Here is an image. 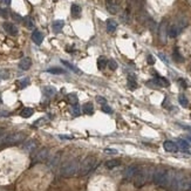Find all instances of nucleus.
<instances>
[{"label":"nucleus","mask_w":191,"mask_h":191,"mask_svg":"<svg viewBox=\"0 0 191 191\" xmlns=\"http://www.w3.org/2000/svg\"><path fill=\"white\" fill-rule=\"evenodd\" d=\"M96 165V159L94 157H88L86 158L80 165H79V175L80 176H86L87 173L92 171Z\"/></svg>","instance_id":"f257e3e1"},{"label":"nucleus","mask_w":191,"mask_h":191,"mask_svg":"<svg viewBox=\"0 0 191 191\" xmlns=\"http://www.w3.org/2000/svg\"><path fill=\"white\" fill-rule=\"evenodd\" d=\"M153 179L155 184L161 185V187H165L168 185V170L164 169H158L154 172Z\"/></svg>","instance_id":"f03ea898"},{"label":"nucleus","mask_w":191,"mask_h":191,"mask_svg":"<svg viewBox=\"0 0 191 191\" xmlns=\"http://www.w3.org/2000/svg\"><path fill=\"white\" fill-rule=\"evenodd\" d=\"M77 170H79V163H77V161L73 159V161L67 162V163L62 167L61 173H62L63 176H72V175H74Z\"/></svg>","instance_id":"7ed1b4c3"},{"label":"nucleus","mask_w":191,"mask_h":191,"mask_svg":"<svg viewBox=\"0 0 191 191\" xmlns=\"http://www.w3.org/2000/svg\"><path fill=\"white\" fill-rule=\"evenodd\" d=\"M24 138H25V135L22 133H12V134L6 135L2 140V142L6 144H15V143L21 142Z\"/></svg>","instance_id":"20e7f679"},{"label":"nucleus","mask_w":191,"mask_h":191,"mask_svg":"<svg viewBox=\"0 0 191 191\" xmlns=\"http://www.w3.org/2000/svg\"><path fill=\"white\" fill-rule=\"evenodd\" d=\"M147 179H148V170L147 169H140L135 176V185L141 187L145 183Z\"/></svg>","instance_id":"39448f33"},{"label":"nucleus","mask_w":191,"mask_h":191,"mask_svg":"<svg viewBox=\"0 0 191 191\" xmlns=\"http://www.w3.org/2000/svg\"><path fill=\"white\" fill-rule=\"evenodd\" d=\"M158 35L162 42H167L168 38V25L167 21H162V24L159 25V29H158Z\"/></svg>","instance_id":"423d86ee"},{"label":"nucleus","mask_w":191,"mask_h":191,"mask_svg":"<svg viewBox=\"0 0 191 191\" xmlns=\"http://www.w3.org/2000/svg\"><path fill=\"white\" fill-rule=\"evenodd\" d=\"M2 27H4V29L6 31V33H8L10 35H17L18 34V27L14 25V24H12V22H4V25H2Z\"/></svg>","instance_id":"0eeeda50"},{"label":"nucleus","mask_w":191,"mask_h":191,"mask_svg":"<svg viewBox=\"0 0 191 191\" xmlns=\"http://www.w3.org/2000/svg\"><path fill=\"white\" fill-rule=\"evenodd\" d=\"M140 170V168L137 167V165H130V167H128L124 172H123V175H124V178H127V179H130V178H134L135 176H136V173L138 172Z\"/></svg>","instance_id":"6e6552de"},{"label":"nucleus","mask_w":191,"mask_h":191,"mask_svg":"<svg viewBox=\"0 0 191 191\" xmlns=\"http://www.w3.org/2000/svg\"><path fill=\"white\" fill-rule=\"evenodd\" d=\"M163 147H164V150L165 151H169V153H176L178 151V145L172 142V141H165L163 143Z\"/></svg>","instance_id":"1a4fd4ad"},{"label":"nucleus","mask_w":191,"mask_h":191,"mask_svg":"<svg viewBox=\"0 0 191 191\" xmlns=\"http://www.w3.org/2000/svg\"><path fill=\"white\" fill-rule=\"evenodd\" d=\"M153 82L156 84V86H159V87H168V86L170 84L169 81H168L165 77L158 76V75H156V79H154Z\"/></svg>","instance_id":"9d476101"},{"label":"nucleus","mask_w":191,"mask_h":191,"mask_svg":"<svg viewBox=\"0 0 191 191\" xmlns=\"http://www.w3.org/2000/svg\"><path fill=\"white\" fill-rule=\"evenodd\" d=\"M31 66H32V60L29 59V57H24V59H21L19 62V67L22 69V71H27V69H29L31 68Z\"/></svg>","instance_id":"9b49d317"},{"label":"nucleus","mask_w":191,"mask_h":191,"mask_svg":"<svg viewBox=\"0 0 191 191\" xmlns=\"http://www.w3.org/2000/svg\"><path fill=\"white\" fill-rule=\"evenodd\" d=\"M32 40L34 41V43L41 45L42 41H43V34H42L40 31H34V32L32 33Z\"/></svg>","instance_id":"f8f14e48"},{"label":"nucleus","mask_w":191,"mask_h":191,"mask_svg":"<svg viewBox=\"0 0 191 191\" xmlns=\"http://www.w3.org/2000/svg\"><path fill=\"white\" fill-rule=\"evenodd\" d=\"M179 34H181V32H179V29L177 28L176 24H172L171 26L168 28V37H170V38H176V37H178Z\"/></svg>","instance_id":"ddd939ff"},{"label":"nucleus","mask_w":191,"mask_h":191,"mask_svg":"<svg viewBox=\"0 0 191 191\" xmlns=\"http://www.w3.org/2000/svg\"><path fill=\"white\" fill-rule=\"evenodd\" d=\"M63 25H65L63 20H55L53 22V25H52V28H53V31L55 33H60L62 31V28H63Z\"/></svg>","instance_id":"4468645a"},{"label":"nucleus","mask_w":191,"mask_h":191,"mask_svg":"<svg viewBox=\"0 0 191 191\" xmlns=\"http://www.w3.org/2000/svg\"><path fill=\"white\" fill-rule=\"evenodd\" d=\"M71 14L73 18H79L81 15V7L77 4H73L71 6Z\"/></svg>","instance_id":"2eb2a0df"},{"label":"nucleus","mask_w":191,"mask_h":191,"mask_svg":"<svg viewBox=\"0 0 191 191\" xmlns=\"http://www.w3.org/2000/svg\"><path fill=\"white\" fill-rule=\"evenodd\" d=\"M175 24H176L177 28L179 29V32L182 33V31H183V29H184V28H185V27L188 26V20L185 19L184 17H182V18H179V19L177 20V21H176Z\"/></svg>","instance_id":"dca6fc26"},{"label":"nucleus","mask_w":191,"mask_h":191,"mask_svg":"<svg viewBox=\"0 0 191 191\" xmlns=\"http://www.w3.org/2000/svg\"><path fill=\"white\" fill-rule=\"evenodd\" d=\"M128 87H129L131 90H134V89L137 88V81H136L135 75H133V74H129V75H128Z\"/></svg>","instance_id":"f3484780"},{"label":"nucleus","mask_w":191,"mask_h":191,"mask_svg":"<svg viewBox=\"0 0 191 191\" xmlns=\"http://www.w3.org/2000/svg\"><path fill=\"white\" fill-rule=\"evenodd\" d=\"M116 28H117V22L113 19H108L107 20V31L108 32H110V33H113L116 31Z\"/></svg>","instance_id":"a211bd4d"},{"label":"nucleus","mask_w":191,"mask_h":191,"mask_svg":"<svg viewBox=\"0 0 191 191\" xmlns=\"http://www.w3.org/2000/svg\"><path fill=\"white\" fill-rule=\"evenodd\" d=\"M48 156V149H41L38 154H37V157H35V161H43L46 159Z\"/></svg>","instance_id":"6ab92c4d"},{"label":"nucleus","mask_w":191,"mask_h":191,"mask_svg":"<svg viewBox=\"0 0 191 191\" xmlns=\"http://www.w3.org/2000/svg\"><path fill=\"white\" fill-rule=\"evenodd\" d=\"M82 109H83V112L87 115H92L94 113V107H93V104H92L90 102L84 103V104L82 106Z\"/></svg>","instance_id":"aec40b11"},{"label":"nucleus","mask_w":191,"mask_h":191,"mask_svg":"<svg viewBox=\"0 0 191 191\" xmlns=\"http://www.w3.org/2000/svg\"><path fill=\"white\" fill-rule=\"evenodd\" d=\"M107 10H108L110 13L116 14L117 11H118V6H117L115 2H113V1H108V4H107Z\"/></svg>","instance_id":"412c9836"},{"label":"nucleus","mask_w":191,"mask_h":191,"mask_svg":"<svg viewBox=\"0 0 191 191\" xmlns=\"http://www.w3.org/2000/svg\"><path fill=\"white\" fill-rule=\"evenodd\" d=\"M120 164H121V162L118 159H109V161L106 162V167L108 169H114L116 167H118Z\"/></svg>","instance_id":"4be33fe9"},{"label":"nucleus","mask_w":191,"mask_h":191,"mask_svg":"<svg viewBox=\"0 0 191 191\" xmlns=\"http://www.w3.org/2000/svg\"><path fill=\"white\" fill-rule=\"evenodd\" d=\"M35 147H37V143H35V141H33V140L27 141V142L24 144V149L27 150V151H32Z\"/></svg>","instance_id":"5701e85b"},{"label":"nucleus","mask_w":191,"mask_h":191,"mask_svg":"<svg viewBox=\"0 0 191 191\" xmlns=\"http://www.w3.org/2000/svg\"><path fill=\"white\" fill-rule=\"evenodd\" d=\"M108 65V60L104 57H100L97 59V67L98 69H104V67Z\"/></svg>","instance_id":"b1692460"},{"label":"nucleus","mask_w":191,"mask_h":191,"mask_svg":"<svg viewBox=\"0 0 191 191\" xmlns=\"http://www.w3.org/2000/svg\"><path fill=\"white\" fill-rule=\"evenodd\" d=\"M177 145H178L179 148H182L183 150H187V149H189V147H190V144L188 143V141H185V140H183V138H178V140H177Z\"/></svg>","instance_id":"393cba45"},{"label":"nucleus","mask_w":191,"mask_h":191,"mask_svg":"<svg viewBox=\"0 0 191 191\" xmlns=\"http://www.w3.org/2000/svg\"><path fill=\"white\" fill-rule=\"evenodd\" d=\"M34 113V110L32 109V108H24L22 110H21V113L20 115L22 116V117H25V118H27V117H31L32 115Z\"/></svg>","instance_id":"a878e982"},{"label":"nucleus","mask_w":191,"mask_h":191,"mask_svg":"<svg viewBox=\"0 0 191 191\" xmlns=\"http://www.w3.org/2000/svg\"><path fill=\"white\" fill-rule=\"evenodd\" d=\"M178 102L181 103L182 107H188L189 106V101H188L187 96L184 95V94H179L178 95Z\"/></svg>","instance_id":"bb28decb"},{"label":"nucleus","mask_w":191,"mask_h":191,"mask_svg":"<svg viewBox=\"0 0 191 191\" xmlns=\"http://www.w3.org/2000/svg\"><path fill=\"white\" fill-rule=\"evenodd\" d=\"M47 72L48 73H51V74H65L66 73V71L65 69H62V68H59V67H53V68H49V69H47Z\"/></svg>","instance_id":"cd10ccee"},{"label":"nucleus","mask_w":191,"mask_h":191,"mask_svg":"<svg viewBox=\"0 0 191 191\" xmlns=\"http://www.w3.org/2000/svg\"><path fill=\"white\" fill-rule=\"evenodd\" d=\"M61 63H62V65H63V66H66V67H67V68H69V69H71V71H73V72H75V73H77V74H79V73H80V71H79V69H77L76 67H75V66H73V65H72V63H69V62H68V61H66V60H61Z\"/></svg>","instance_id":"c85d7f7f"},{"label":"nucleus","mask_w":191,"mask_h":191,"mask_svg":"<svg viewBox=\"0 0 191 191\" xmlns=\"http://www.w3.org/2000/svg\"><path fill=\"white\" fill-rule=\"evenodd\" d=\"M173 59H175L176 61H178V62H183V61H184V57L181 55V53H179V51H178L177 48L173 51Z\"/></svg>","instance_id":"c756f323"},{"label":"nucleus","mask_w":191,"mask_h":191,"mask_svg":"<svg viewBox=\"0 0 191 191\" xmlns=\"http://www.w3.org/2000/svg\"><path fill=\"white\" fill-rule=\"evenodd\" d=\"M43 93H45V95L47 96H52L55 94V88L54 87H46L45 89H43Z\"/></svg>","instance_id":"7c9ffc66"},{"label":"nucleus","mask_w":191,"mask_h":191,"mask_svg":"<svg viewBox=\"0 0 191 191\" xmlns=\"http://www.w3.org/2000/svg\"><path fill=\"white\" fill-rule=\"evenodd\" d=\"M67 101L72 104H76L77 103V96L75 94H68L67 95Z\"/></svg>","instance_id":"2f4dec72"},{"label":"nucleus","mask_w":191,"mask_h":191,"mask_svg":"<svg viewBox=\"0 0 191 191\" xmlns=\"http://www.w3.org/2000/svg\"><path fill=\"white\" fill-rule=\"evenodd\" d=\"M71 112H72V114L74 115V116H79V115L81 114V108H80L77 104H73Z\"/></svg>","instance_id":"473e14b6"},{"label":"nucleus","mask_w":191,"mask_h":191,"mask_svg":"<svg viewBox=\"0 0 191 191\" xmlns=\"http://www.w3.org/2000/svg\"><path fill=\"white\" fill-rule=\"evenodd\" d=\"M24 21H25V25H26L27 28H33L34 27V24H33V21H32V19L29 17H26L24 19Z\"/></svg>","instance_id":"72a5a7b5"},{"label":"nucleus","mask_w":191,"mask_h":191,"mask_svg":"<svg viewBox=\"0 0 191 191\" xmlns=\"http://www.w3.org/2000/svg\"><path fill=\"white\" fill-rule=\"evenodd\" d=\"M108 66H109V68H110L112 71H116V69H117V63H116L115 60H109V61H108Z\"/></svg>","instance_id":"f704fd0d"},{"label":"nucleus","mask_w":191,"mask_h":191,"mask_svg":"<svg viewBox=\"0 0 191 191\" xmlns=\"http://www.w3.org/2000/svg\"><path fill=\"white\" fill-rule=\"evenodd\" d=\"M102 110H103L104 113H107V114H113V109H112L110 107H108L107 104L102 106Z\"/></svg>","instance_id":"c9c22d12"},{"label":"nucleus","mask_w":191,"mask_h":191,"mask_svg":"<svg viewBox=\"0 0 191 191\" xmlns=\"http://www.w3.org/2000/svg\"><path fill=\"white\" fill-rule=\"evenodd\" d=\"M96 100H97V102H98V103H101L102 106H104V104L107 103V100H106L104 97H102V96H97V97H96Z\"/></svg>","instance_id":"e433bc0d"},{"label":"nucleus","mask_w":191,"mask_h":191,"mask_svg":"<svg viewBox=\"0 0 191 191\" xmlns=\"http://www.w3.org/2000/svg\"><path fill=\"white\" fill-rule=\"evenodd\" d=\"M12 18L15 20V21H18V22H21V21L24 20L21 17H20L19 14H17V13H12Z\"/></svg>","instance_id":"4c0bfd02"},{"label":"nucleus","mask_w":191,"mask_h":191,"mask_svg":"<svg viewBox=\"0 0 191 191\" xmlns=\"http://www.w3.org/2000/svg\"><path fill=\"white\" fill-rule=\"evenodd\" d=\"M0 17H2V18H7V17H8L7 11L4 10V8H1V7H0Z\"/></svg>","instance_id":"58836bf2"},{"label":"nucleus","mask_w":191,"mask_h":191,"mask_svg":"<svg viewBox=\"0 0 191 191\" xmlns=\"http://www.w3.org/2000/svg\"><path fill=\"white\" fill-rule=\"evenodd\" d=\"M148 63L149 65H154L155 63V59H154L153 55H148Z\"/></svg>","instance_id":"ea45409f"},{"label":"nucleus","mask_w":191,"mask_h":191,"mask_svg":"<svg viewBox=\"0 0 191 191\" xmlns=\"http://www.w3.org/2000/svg\"><path fill=\"white\" fill-rule=\"evenodd\" d=\"M28 84V79H25V80H21V83H20V86H21V88L22 87H26Z\"/></svg>","instance_id":"a19ab883"},{"label":"nucleus","mask_w":191,"mask_h":191,"mask_svg":"<svg viewBox=\"0 0 191 191\" xmlns=\"http://www.w3.org/2000/svg\"><path fill=\"white\" fill-rule=\"evenodd\" d=\"M178 82H179V84H181L183 88H187V82H185L183 79H179V80H178Z\"/></svg>","instance_id":"79ce46f5"},{"label":"nucleus","mask_w":191,"mask_h":191,"mask_svg":"<svg viewBox=\"0 0 191 191\" xmlns=\"http://www.w3.org/2000/svg\"><path fill=\"white\" fill-rule=\"evenodd\" d=\"M158 57H161V59H162V60H163V61H164L165 63H169V61H168V59H167V57H164V55H163L162 53H159V54H158Z\"/></svg>","instance_id":"37998d69"},{"label":"nucleus","mask_w":191,"mask_h":191,"mask_svg":"<svg viewBox=\"0 0 191 191\" xmlns=\"http://www.w3.org/2000/svg\"><path fill=\"white\" fill-rule=\"evenodd\" d=\"M104 151L108 154H117V150H115V149H106Z\"/></svg>","instance_id":"c03bdc74"},{"label":"nucleus","mask_w":191,"mask_h":191,"mask_svg":"<svg viewBox=\"0 0 191 191\" xmlns=\"http://www.w3.org/2000/svg\"><path fill=\"white\" fill-rule=\"evenodd\" d=\"M2 4H5V5H10L11 4V0H0Z\"/></svg>","instance_id":"a18cd8bd"},{"label":"nucleus","mask_w":191,"mask_h":191,"mask_svg":"<svg viewBox=\"0 0 191 191\" xmlns=\"http://www.w3.org/2000/svg\"><path fill=\"white\" fill-rule=\"evenodd\" d=\"M60 138H73V136H66V135H63V136H62V135H61V136H60Z\"/></svg>","instance_id":"49530a36"},{"label":"nucleus","mask_w":191,"mask_h":191,"mask_svg":"<svg viewBox=\"0 0 191 191\" xmlns=\"http://www.w3.org/2000/svg\"><path fill=\"white\" fill-rule=\"evenodd\" d=\"M183 129H187V130L191 131V127H189V126H183Z\"/></svg>","instance_id":"de8ad7c7"},{"label":"nucleus","mask_w":191,"mask_h":191,"mask_svg":"<svg viewBox=\"0 0 191 191\" xmlns=\"http://www.w3.org/2000/svg\"><path fill=\"white\" fill-rule=\"evenodd\" d=\"M2 134H4V129H1V128H0V136H1Z\"/></svg>","instance_id":"09e8293b"},{"label":"nucleus","mask_w":191,"mask_h":191,"mask_svg":"<svg viewBox=\"0 0 191 191\" xmlns=\"http://www.w3.org/2000/svg\"><path fill=\"white\" fill-rule=\"evenodd\" d=\"M187 140H188V141H191V136H187Z\"/></svg>","instance_id":"8fccbe9b"},{"label":"nucleus","mask_w":191,"mask_h":191,"mask_svg":"<svg viewBox=\"0 0 191 191\" xmlns=\"http://www.w3.org/2000/svg\"><path fill=\"white\" fill-rule=\"evenodd\" d=\"M190 189H191V183H190Z\"/></svg>","instance_id":"3c124183"},{"label":"nucleus","mask_w":191,"mask_h":191,"mask_svg":"<svg viewBox=\"0 0 191 191\" xmlns=\"http://www.w3.org/2000/svg\"><path fill=\"white\" fill-rule=\"evenodd\" d=\"M0 81H1V79H0Z\"/></svg>","instance_id":"603ef678"},{"label":"nucleus","mask_w":191,"mask_h":191,"mask_svg":"<svg viewBox=\"0 0 191 191\" xmlns=\"http://www.w3.org/2000/svg\"><path fill=\"white\" fill-rule=\"evenodd\" d=\"M190 116H191V115H190Z\"/></svg>","instance_id":"864d4df0"}]
</instances>
